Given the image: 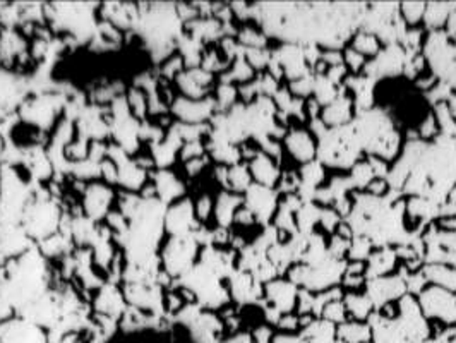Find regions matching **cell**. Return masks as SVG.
I'll list each match as a JSON object with an SVG mask.
<instances>
[{
	"mask_svg": "<svg viewBox=\"0 0 456 343\" xmlns=\"http://www.w3.org/2000/svg\"><path fill=\"white\" fill-rule=\"evenodd\" d=\"M218 110L214 98L206 96L203 100H189L179 96L172 103V111L182 124H204Z\"/></svg>",
	"mask_w": 456,
	"mask_h": 343,
	"instance_id": "cell-1",
	"label": "cell"
},
{
	"mask_svg": "<svg viewBox=\"0 0 456 343\" xmlns=\"http://www.w3.org/2000/svg\"><path fill=\"white\" fill-rule=\"evenodd\" d=\"M114 199V192L106 184L93 182L84 189V201L83 212L89 220H100L106 218L110 213V204Z\"/></svg>",
	"mask_w": 456,
	"mask_h": 343,
	"instance_id": "cell-2",
	"label": "cell"
},
{
	"mask_svg": "<svg viewBox=\"0 0 456 343\" xmlns=\"http://www.w3.org/2000/svg\"><path fill=\"white\" fill-rule=\"evenodd\" d=\"M264 294L268 295L271 306L277 307L279 312H288L297 306V292L294 283H288L285 280H271L264 285Z\"/></svg>",
	"mask_w": 456,
	"mask_h": 343,
	"instance_id": "cell-3",
	"label": "cell"
},
{
	"mask_svg": "<svg viewBox=\"0 0 456 343\" xmlns=\"http://www.w3.org/2000/svg\"><path fill=\"white\" fill-rule=\"evenodd\" d=\"M249 172H251L254 184H259V186L269 189L277 186L279 177H282L277 161L264 153H259L254 160L249 161Z\"/></svg>",
	"mask_w": 456,
	"mask_h": 343,
	"instance_id": "cell-4",
	"label": "cell"
},
{
	"mask_svg": "<svg viewBox=\"0 0 456 343\" xmlns=\"http://www.w3.org/2000/svg\"><path fill=\"white\" fill-rule=\"evenodd\" d=\"M285 146L288 153L300 163H309L314 161L317 149L316 143H314V137L309 134L307 131H292L290 134H287Z\"/></svg>",
	"mask_w": 456,
	"mask_h": 343,
	"instance_id": "cell-5",
	"label": "cell"
},
{
	"mask_svg": "<svg viewBox=\"0 0 456 343\" xmlns=\"http://www.w3.org/2000/svg\"><path fill=\"white\" fill-rule=\"evenodd\" d=\"M244 206V197L237 192L232 191H223L218 194L217 201H214V218H217L218 227L228 229V225L234 223L237 209Z\"/></svg>",
	"mask_w": 456,
	"mask_h": 343,
	"instance_id": "cell-6",
	"label": "cell"
},
{
	"mask_svg": "<svg viewBox=\"0 0 456 343\" xmlns=\"http://www.w3.org/2000/svg\"><path fill=\"white\" fill-rule=\"evenodd\" d=\"M354 101L347 98L345 94H338L337 100H333L328 106L322 109L321 120L326 126H343L352 117Z\"/></svg>",
	"mask_w": 456,
	"mask_h": 343,
	"instance_id": "cell-7",
	"label": "cell"
},
{
	"mask_svg": "<svg viewBox=\"0 0 456 343\" xmlns=\"http://www.w3.org/2000/svg\"><path fill=\"white\" fill-rule=\"evenodd\" d=\"M337 337L342 343H367L372 338V328L362 321H345L338 324Z\"/></svg>",
	"mask_w": 456,
	"mask_h": 343,
	"instance_id": "cell-8",
	"label": "cell"
},
{
	"mask_svg": "<svg viewBox=\"0 0 456 343\" xmlns=\"http://www.w3.org/2000/svg\"><path fill=\"white\" fill-rule=\"evenodd\" d=\"M395 264H397V254L391 249H382V251L371 252L365 273H369V277L374 278L386 277L395 268Z\"/></svg>",
	"mask_w": 456,
	"mask_h": 343,
	"instance_id": "cell-9",
	"label": "cell"
},
{
	"mask_svg": "<svg viewBox=\"0 0 456 343\" xmlns=\"http://www.w3.org/2000/svg\"><path fill=\"white\" fill-rule=\"evenodd\" d=\"M343 304H345L347 314H350L355 321H364L369 319V316L372 314V300L369 299V295H360V294H348L343 297Z\"/></svg>",
	"mask_w": 456,
	"mask_h": 343,
	"instance_id": "cell-10",
	"label": "cell"
},
{
	"mask_svg": "<svg viewBox=\"0 0 456 343\" xmlns=\"http://www.w3.org/2000/svg\"><path fill=\"white\" fill-rule=\"evenodd\" d=\"M251 186L252 177L251 172H249V165L237 163L234 166H228V191L240 194V192H245Z\"/></svg>",
	"mask_w": 456,
	"mask_h": 343,
	"instance_id": "cell-11",
	"label": "cell"
},
{
	"mask_svg": "<svg viewBox=\"0 0 456 343\" xmlns=\"http://www.w3.org/2000/svg\"><path fill=\"white\" fill-rule=\"evenodd\" d=\"M352 49L359 51L364 57L365 55H377L381 51V41L371 31H360L359 34H355Z\"/></svg>",
	"mask_w": 456,
	"mask_h": 343,
	"instance_id": "cell-12",
	"label": "cell"
},
{
	"mask_svg": "<svg viewBox=\"0 0 456 343\" xmlns=\"http://www.w3.org/2000/svg\"><path fill=\"white\" fill-rule=\"evenodd\" d=\"M450 9L446 7V4H427L425 6V23L431 26L434 29H440L442 24L448 23L450 17Z\"/></svg>",
	"mask_w": 456,
	"mask_h": 343,
	"instance_id": "cell-13",
	"label": "cell"
},
{
	"mask_svg": "<svg viewBox=\"0 0 456 343\" xmlns=\"http://www.w3.org/2000/svg\"><path fill=\"white\" fill-rule=\"evenodd\" d=\"M425 6L424 2H403L400 7V17L403 19V23L415 26L419 21L424 19L425 16Z\"/></svg>",
	"mask_w": 456,
	"mask_h": 343,
	"instance_id": "cell-14",
	"label": "cell"
},
{
	"mask_svg": "<svg viewBox=\"0 0 456 343\" xmlns=\"http://www.w3.org/2000/svg\"><path fill=\"white\" fill-rule=\"evenodd\" d=\"M347 309H345V304H343V299L342 300H333V302L326 304L324 309H322L321 312V317L324 321H328V323L331 324H342L347 321Z\"/></svg>",
	"mask_w": 456,
	"mask_h": 343,
	"instance_id": "cell-15",
	"label": "cell"
},
{
	"mask_svg": "<svg viewBox=\"0 0 456 343\" xmlns=\"http://www.w3.org/2000/svg\"><path fill=\"white\" fill-rule=\"evenodd\" d=\"M348 179H350L352 187L360 189V187H367L369 184H371V180L374 179V174L367 161H362V163L357 161L355 165L352 166V174Z\"/></svg>",
	"mask_w": 456,
	"mask_h": 343,
	"instance_id": "cell-16",
	"label": "cell"
},
{
	"mask_svg": "<svg viewBox=\"0 0 456 343\" xmlns=\"http://www.w3.org/2000/svg\"><path fill=\"white\" fill-rule=\"evenodd\" d=\"M372 244L371 240L365 237H357L350 242V249H348V254H350L352 261H365L371 256Z\"/></svg>",
	"mask_w": 456,
	"mask_h": 343,
	"instance_id": "cell-17",
	"label": "cell"
},
{
	"mask_svg": "<svg viewBox=\"0 0 456 343\" xmlns=\"http://www.w3.org/2000/svg\"><path fill=\"white\" fill-rule=\"evenodd\" d=\"M214 212V203L209 194H201L197 197V201L194 203V214L196 220L199 223H204L212 217V213Z\"/></svg>",
	"mask_w": 456,
	"mask_h": 343,
	"instance_id": "cell-18",
	"label": "cell"
},
{
	"mask_svg": "<svg viewBox=\"0 0 456 343\" xmlns=\"http://www.w3.org/2000/svg\"><path fill=\"white\" fill-rule=\"evenodd\" d=\"M290 93L295 94V98H305L314 93V81L309 76L300 77L290 83Z\"/></svg>",
	"mask_w": 456,
	"mask_h": 343,
	"instance_id": "cell-19",
	"label": "cell"
},
{
	"mask_svg": "<svg viewBox=\"0 0 456 343\" xmlns=\"http://www.w3.org/2000/svg\"><path fill=\"white\" fill-rule=\"evenodd\" d=\"M319 223L326 232H334L338 229L339 223H342V217H339V214L334 212L333 208H322Z\"/></svg>",
	"mask_w": 456,
	"mask_h": 343,
	"instance_id": "cell-20",
	"label": "cell"
},
{
	"mask_svg": "<svg viewBox=\"0 0 456 343\" xmlns=\"http://www.w3.org/2000/svg\"><path fill=\"white\" fill-rule=\"evenodd\" d=\"M343 64H345V67L350 69L352 72H359L365 67V57L350 46V49H347L345 54H343Z\"/></svg>",
	"mask_w": 456,
	"mask_h": 343,
	"instance_id": "cell-21",
	"label": "cell"
},
{
	"mask_svg": "<svg viewBox=\"0 0 456 343\" xmlns=\"http://www.w3.org/2000/svg\"><path fill=\"white\" fill-rule=\"evenodd\" d=\"M437 132H440V126H437L436 117L434 114H427L419 126V136L422 139H432L434 136H437Z\"/></svg>",
	"mask_w": 456,
	"mask_h": 343,
	"instance_id": "cell-22",
	"label": "cell"
},
{
	"mask_svg": "<svg viewBox=\"0 0 456 343\" xmlns=\"http://www.w3.org/2000/svg\"><path fill=\"white\" fill-rule=\"evenodd\" d=\"M365 191H367L369 196L372 197H382L386 194V192H390V184H388V179H376L374 177L371 180V184H369L367 187H365Z\"/></svg>",
	"mask_w": 456,
	"mask_h": 343,
	"instance_id": "cell-23",
	"label": "cell"
},
{
	"mask_svg": "<svg viewBox=\"0 0 456 343\" xmlns=\"http://www.w3.org/2000/svg\"><path fill=\"white\" fill-rule=\"evenodd\" d=\"M278 328L283 329L285 333L295 332L297 328H300V326H299V316H292L290 312H288V314H283L282 317H279V321H278Z\"/></svg>",
	"mask_w": 456,
	"mask_h": 343,
	"instance_id": "cell-24",
	"label": "cell"
},
{
	"mask_svg": "<svg viewBox=\"0 0 456 343\" xmlns=\"http://www.w3.org/2000/svg\"><path fill=\"white\" fill-rule=\"evenodd\" d=\"M365 282V277L364 274H347L343 277V283H345V287H348V289H360V287L364 285Z\"/></svg>",
	"mask_w": 456,
	"mask_h": 343,
	"instance_id": "cell-25",
	"label": "cell"
},
{
	"mask_svg": "<svg viewBox=\"0 0 456 343\" xmlns=\"http://www.w3.org/2000/svg\"><path fill=\"white\" fill-rule=\"evenodd\" d=\"M271 343H302V342H300L297 337H292L290 333H282V334H277V337H273Z\"/></svg>",
	"mask_w": 456,
	"mask_h": 343,
	"instance_id": "cell-26",
	"label": "cell"
}]
</instances>
